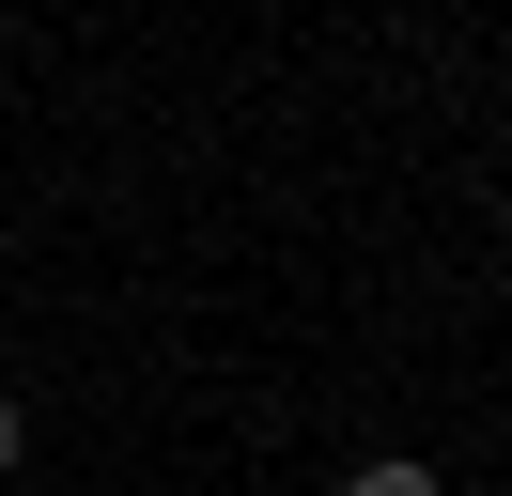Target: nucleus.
<instances>
[{"mask_svg": "<svg viewBox=\"0 0 512 496\" xmlns=\"http://www.w3.org/2000/svg\"><path fill=\"white\" fill-rule=\"evenodd\" d=\"M16 450H32V419H16V388H0V481H16Z\"/></svg>", "mask_w": 512, "mask_h": 496, "instance_id": "obj_2", "label": "nucleus"}, {"mask_svg": "<svg viewBox=\"0 0 512 496\" xmlns=\"http://www.w3.org/2000/svg\"><path fill=\"white\" fill-rule=\"evenodd\" d=\"M342 496H435V465H419V450H373V465H357Z\"/></svg>", "mask_w": 512, "mask_h": 496, "instance_id": "obj_1", "label": "nucleus"}]
</instances>
